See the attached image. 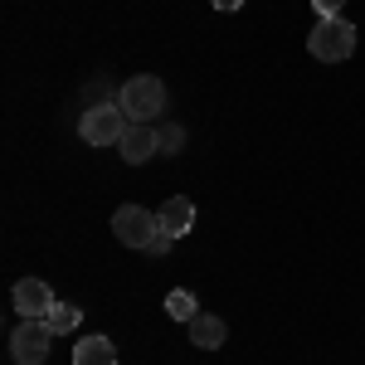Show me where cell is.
<instances>
[{
  "mask_svg": "<svg viewBox=\"0 0 365 365\" xmlns=\"http://www.w3.org/2000/svg\"><path fill=\"white\" fill-rule=\"evenodd\" d=\"M117 108L127 113V122H156L166 113V83L151 78V73H137L117 88Z\"/></svg>",
  "mask_w": 365,
  "mask_h": 365,
  "instance_id": "6da1fadb",
  "label": "cell"
},
{
  "mask_svg": "<svg viewBox=\"0 0 365 365\" xmlns=\"http://www.w3.org/2000/svg\"><path fill=\"white\" fill-rule=\"evenodd\" d=\"M307 54L322 58V63H341V58H351V54H356V29L346 25L341 15L317 20V29L307 34Z\"/></svg>",
  "mask_w": 365,
  "mask_h": 365,
  "instance_id": "7a4b0ae2",
  "label": "cell"
},
{
  "mask_svg": "<svg viewBox=\"0 0 365 365\" xmlns=\"http://www.w3.org/2000/svg\"><path fill=\"white\" fill-rule=\"evenodd\" d=\"M127 127H132V122H127V113H122L117 103H103V108H88V113L78 117V137H83L88 146H117Z\"/></svg>",
  "mask_w": 365,
  "mask_h": 365,
  "instance_id": "3957f363",
  "label": "cell"
},
{
  "mask_svg": "<svg viewBox=\"0 0 365 365\" xmlns=\"http://www.w3.org/2000/svg\"><path fill=\"white\" fill-rule=\"evenodd\" d=\"M49 341H54L49 322L25 317V322L10 331V361H15V365H44V361H49Z\"/></svg>",
  "mask_w": 365,
  "mask_h": 365,
  "instance_id": "277c9868",
  "label": "cell"
},
{
  "mask_svg": "<svg viewBox=\"0 0 365 365\" xmlns=\"http://www.w3.org/2000/svg\"><path fill=\"white\" fill-rule=\"evenodd\" d=\"M156 215L151 210H141V205H122L113 215V234H117V244H127V249H146L151 239H156Z\"/></svg>",
  "mask_w": 365,
  "mask_h": 365,
  "instance_id": "5b68a950",
  "label": "cell"
},
{
  "mask_svg": "<svg viewBox=\"0 0 365 365\" xmlns=\"http://www.w3.org/2000/svg\"><path fill=\"white\" fill-rule=\"evenodd\" d=\"M117 151H122V161L127 166H146L151 156H161V141H156V127L151 122H132L122 141H117Z\"/></svg>",
  "mask_w": 365,
  "mask_h": 365,
  "instance_id": "8992f818",
  "label": "cell"
},
{
  "mask_svg": "<svg viewBox=\"0 0 365 365\" xmlns=\"http://www.w3.org/2000/svg\"><path fill=\"white\" fill-rule=\"evenodd\" d=\"M10 297H15V312H20V317H39V322H44V317H49V312H54V287H49V282H39V278H25V282H15V292H10Z\"/></svg>",
  "mask_w": 365,
  "mask_h": 365,
  "instance_id": "52a82bcc",
  "label": "cell"
},
{
  "mask_svg": "<svg viewBox=\"0 0 365 365\" xmlns=\"http://www.w3.org/2000/svg\"><path fill=\"white\" fill-rule=\"evenodd\" d=\"M156 225L166 229L170 239H185V234L195 229V205H190V200H185V195H170L166 205L156 210Z\"/></svg>",
  "mask_w": 365,
  "mask_h": 365,
  "instance_id": "ba28073f",
  "label": "cell"
},
{
  "mask_svg": "<svg viewBox=\"0 0 365 365\" xmlns=\"http://www.w3.org/2000/svg\"><path fill=\"white\" fill-rule=\"evenodd\" d=\"M225 317H210V312H200L195 322H190V341H195L200 351H220L225 346Z\"/></svg>",
  "mask_w": 365,
  "mask_h": 365,
  "instance_id": "9c48e42d",
  "label": "cell"
},
{
  "mask_svg": "<svg viewBox=\"0 0 365 365\" xmlns=\"http://www.w3.org/2000/svg\"><path fill=\"white\" fill-rule=\"evenodd\" d=\"M73 365H117V346L108 336H88L73 346Z\"/></svg>",
  "mask_w": 365,
  "mask_h": 365,
  "instance_id": "30bf717a",
  "label": "cell"
},
{
  "mask_svg": "<svg viewBox=\"0 0 365 365\" xmlns=\"http://www.w3.org/2000/svg\"><path fill=\"white\" fill-rule=\"evenodd\" d=\"M44 322H49V331H54V336H68V331L83 322V312L73 307V302H54V312H49Z\"/></svg>",
  "mask_w": 365,
  "mask_h": 365,
  "instance_id": "8fae6325",
  "label": "cell"
},
{
  "mask_svg": "<svg viewBox=\"0 0 365 365\" xmlns=\"http://www.w3.org/2000/svg\"><path fill=\"white\" fill-rule=\"evenodd\" d=\"M166 312L175 317V322H195L200 317V302H195V292H185V287H175L166 297Z\"/></svg>",
  "mask_w": 365,
  "mask_h": 365,
  "instance_id": "7c38bea8",
  "label": "cell"
},
{
  "mask_svg": "<svg viewBox=\"0 0 365 365\" xmlns=\"http://www.w3.org/2000/svg\"><path fill=\"white\" fill-rule=\"evenodd\" d=\"M156 141H161V156H180L185 151V127H156Z\"/></svg>",
  "mask_w": 365,
  "mask_h": 365,
  "instance_id": "4fadbf2b",
  "label": "cell"
},
{
  "mask_svg": "<svg viewBox=\"0 0 365 365\" xmlns=\"http://www.w3.org/2000/svg\"><path fill=\"white\" fill-rule=\"evenodd\" d=\"M170 244H175V239H170L166 229H156V239L146 244V253H151V258H166V253H170Z\"/></svg>",
  "mask_w": 365,
  "mask_h": 365,
  "instance_id": "5bb4252c",
  "label": "cell"
},
{
  "mask_svg": "<svg viewBox=\"0 0 365 365\" xmlns=\"http://www.w3.org/2000/svg\"><path fill=\"white\" fill-rule=\"evenodd\" d=\"M341 5H346V0H312V10H317L322 20H331V15H341Z\"/></svg>",
  "mask_w": 365,
  "mask_h": 365,
  "instance_id": "9a60e30c",
  "label": "cell"
},
{
  "mask_svg": "<svg viewBox=\"0 0 365 365\" xmlns=\"http://www.w3.org/2000/svg\"><path fill=\"white\" fill-rule=\"evenodd\" d=\"M210 5H215V10H220V15H229V10H239V5H244V0H210Z\"/></svg>",
  "mask_w": 365,
  "mask_h": 365,
  "instance_id": "2e32d148",
  "label": "cell"
}]
</instances>
